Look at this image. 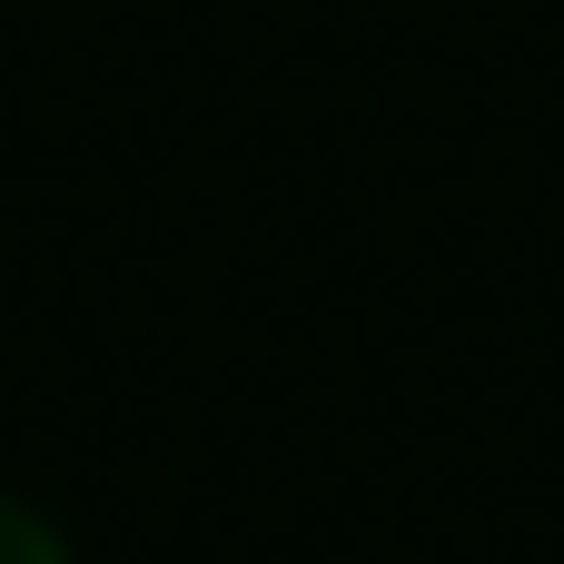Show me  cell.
I'll list each match as a JSON object with an SVG mask.
<instances>
[{
  "label": "cell",
  "instance_id": "cell-1",
  "mask_svg": "<svg viewBox=\"0 0 564 564\" xmlns=\"http://www.w3.org/2000/svg\"><path fill=\"white\" fill-rule=\"evenodd\" d=\"M0 564H59V555H50V535H40L30 516H10V506H0Z\"/></svg>",
  "mask_w": 564,
  "mask_h": 564
}]
</instances>
